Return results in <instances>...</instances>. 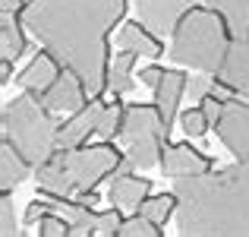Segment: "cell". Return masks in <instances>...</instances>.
<instances>
[{
  "instance_id": "cell-1",
  "label": "cell",
  "mask_w": 249,
  "mask_h": 237,
  "mask_svg": "<svg viewBox=\"0 0 249 237\" xmlns=\"http://www.w3.org/2000/svg\"><path fill=\"white\" fill-rule=\"evenodd\" d=\"M129 0H22L19 22L67 70L82 76L91 98L107 92L110 29L126 16Z\"/></svg>"
},
{
  "instance_id": "cell-2",
  "label": "cell",
  "mask_w": 249,
  "mask_h": 237,
  "mask_svg": "<svg viewBox=\"0 0 249 237\" xmlns=\"http://www.w3.org/2000/svg\"><path fill=\"white\" fill-rule=\"evenodd\" d=\"M174 193L183 237H249V164L177 177Z\"/></svg>"
},
{
  "instance_id": "cell-3",
  "label": "cell",
  "mask_w": 249,
  "mask_h": 237,
  "mask_svg": "<svg viewBox=\"0 0 249 237\" xmlns=\"http://www.w3.org/2000/svg\"><path fill=\"white\" fill-rule=\"evenodd\" d=\"M231 44L233 32L227 19L208 3H196L193 10L183 13L180 22L170 32V60L208 76H221Z\"/></svg>"
},
{
  "instance_id": "cell-4",
  "label": "cell",
  "mask_w": 249,
  "mask_h": 237,
  "mask_svg": "<svg viewBox=\"0 0 249 237\" xmlns=\"http://www.w3.org/2000/svg\"><path fill=\"white\" fill-rule=\"evenodd\" d=\"M57 130L60 123L54 120V111L32 92L10 98L3 104V139H10L32 168L44 164L57 152Z\"/></svg>"
},
{
  "instance_id": "cell-5",
  "label": "cell",
  "mask_w": 249,
  "mask_h": 237,
  "mask_svg": "<svg viewBox=\"0 0 249 237\" xmlns=\"http://www.w3.org/2000/svg\"><path fill=\"white\" fill-rule=\"evenodd\" d=\"M170 127L161 120L158 108L152 104H126V117H123L120 139L126 142V158L136 164V171L161 168V155H164Z\"/></svg>"
},
{
  "instance_id": "cell-6",
  "label": "cell",
  "mask_w": 249,
  "mask_h": 237,
  "mask_svg": "<svg viewBox=\"0 0 249 237\" xmlns=\"http://www.w3.org/2000/svg\"><path fill=\"white\" fill-rule=\"evenodd\" d=\"M54 158L63 164V171L70 174L76 193L82 190H95L101 180H110L126 161V152L114 146V142L101 139L95 146H76V149H57Z\"/></svg>"
},
{
  "instance_id": "cell-7",
  "label": "cell",
  "mask_w": 249,
  "mask_h": 237,
  "mask_svg": "<svg viewBox=\"0 0 249 237\" xmlns=\"http://www.w3.org/2000/svg\"><path fill=\"white\" fill-rule=\"evenodd\" d=\"M214 130H218V139L227 146V152L237 161L249 164V104L243 101L224 104V114L214 123Z\"/></svg>"
},
{
  "instance_id": "cell-8",
  "label": "cell",
  "mask_w": 249,
  "mask_h": 237,
  "mask_svg": "<svg viewBox=\"0 0 249 237\" xmlns=\"http://www.w3.org/2000/svg\"><path fill=\"white\" fill-rule=\"evenodd\" d=\"M104 114V101L101 98H89L79 111L67 117L57 130V149H76V146H85L91 139V133H98V120Z\"/></svg>"
},
{
  "instance_id": "cell-9",
  "label": "cell",
  "mask_w": 249,
  "mask_h": 237,
  "mask_svg": "<svg viewBox=\"0 0 249 237\" xmlns=\"http://www.w3.org/2000/svg\"><path fill=\"white\" fill-rule=\"evenodd\" d=\"M214 161L212 155H205L202 149H196L193 142H167L164 155H161V171L167 177H196V174H205L212 171Z\"/></svg>"
},
{
  "instance_id": "cell-10",
  "label": "cell",
  "mask_w": 249,
  "mask_h": 237,
  "mask_svg": "<svg viewBox=\"0 0 249 237\" xmlns=\"http://www.w3.org/2000/svg\"><path fill=\"white\" fill-rule=\"evenodd\" d=\"M133 171H136V164L126 158V161H123V168L110 177L107 199L114 202V206H120V209H139L142 199H145V196H152V180L133 174Z\"/></svg>"
},
{
  "instance_id": "cell-11",
  "label": "cell",
  "mask_w": 249,
  "mask_h": 237,
  "mask_svg": "<svg viewBox=\"0 0 249 237\" xmlns=\"http://www.w3.org/2000/svg\"><path fill=\"white\" fill-rule=\"evenodd\" d=\"M89 98L91 95H89V85L82 82V76L73 73V70H63V73L57 76V82L41 95V101L48 104L54 114H60V111L73 114V111H79Z\"/></svg>"
},
{
  "instance_id": "cell-12",
  "label": "cell",
  "mask_w": 249,
  "mask_h": 237,
  "mask_svg": "<svg viewBox=\"0 0 249 237\" xmlns=\"http://www.w3.org/2000/svg\"><path fill=\"white\" fill-rule=\"evenodd\" d=\"M196 0H136L139 19L155 32V35H167L186 10H193Z\"/></svg>"
},
{
  "instance_id": "cell-13",
  "label": "cell",
  "mask_w": 249,
  "mask_h": 237,
  "mask_svg": "<svg viewBox=\"0 0 249 237\" xmlns=\"http://www.w3.org/2000/svg\"><path fill=\"white\" fill-rule=\"evenodd\" d=\"M63 70H67V67H63V63L57 60V57L51 54L48 48H44L38 57H32V60H29V67H25L22 73L16 76V82L22 85V92H32V95L41 98L44 92H48L51 85L57 82V76H60Z\"/></svg>"
},
{
  "instance_id": "cell-14",
  "label": "cell",
  "mask_w": 249,
  "mask_h": 237,
  "mask_svg": "<svg viewBox=\"0 0 249 237\" xmlns=\"http://www.w3.org/2000/svg\"><path fill=\"white\" fill-rule=\"evenodd\" d=\"M186 85H189V76L183 70H167L164 79L155 85V108H158L161 120L174 130V120L180 114V101L186 95Z\"/></svg>"
},
{
  "instance_id": "cell-15",
  "label": "cell",
  "mask_w": 249,
  "mask_h": 237,
  "mask_svg": "<svg viewBox=\"0 0 249 237\" xmlns=\"http://www.w3.org/2000/svg\"><path fill=\"white\" fill-rule=\"evenodd\" d=\"M117 44H120L123 51H133V54H139V57H152V60L164 54L161 35H155L142 19H139V22H126V25H123L120 35H117Z\"/></svg>"
},
{
  "instance_id": "cell-16",
  "label": "cell",
  "mask_w": 249,
  "mask_h": 237,
  "mask_svg": "<svg viewBox=\"0 0 249 237\" xmlns=\"http://www.w3.org/2000/svg\"><path fill=\"white\" fill-rule=\"evenodd\" d=\"M221 79L231 82L233 89L249 101V35L246 38H233L231 54H227L224 70H221Z\"/></svg>"
},
{
  "instance_id": "cell-17",
  "label": "cell",
  "mask_w": 249,
  "mask_h": 237,
  "mask_svg": "<svg viewBox=\"0 0 249 237\" xmlns=\"http://www.w3.org/2000/svg\"><path fill=\"white\" fill-rule=\"evenodd\" d=\"M29 168H32L29 158L19 152L10 139H3V146H0V190H3V193H13V190L29 177Z\"/></svg>"
},
{
  "instance_id": "cell-18",
  "label": "cell",
  "mask_w": 249,
  "mask_h": 237,
  "mask_svg": "<svg viewBox=\"0 0 249 237\" xmlns=\"http://www.w3.org/2000/svg\"><path fill=\"white\" fill-rule=\"evenodd\" d=\"M29 51V38H25V25L19 22L16 13H0V57L16 63L19 57Z\"/></svg>"
},
{
  "instance_id": "cell-19",
  "label": "cell",
  "mask_w": 249,
  "mask_h": 237,
  "mask_svg": "<svg viewBox=\"0 0 249 237\" xmlns=\"http://www.w3.org/2000/svg\"><path fill=\"white\" fill-rule=\"evenodd\" d=\"M136 60H139V54L123 51V48H120V54L110 57V63H107V92L110 95H126V92L136 89V79H133Z\"/></svg>"
},
{
  "instance_id": "cell-20",
  "label": "cell",
  "mask_w": 249,
  "mask_h": 237,
  "mask_svg": "<svg viewBox=\"0 0 249 237\" xmlns=\"http://www.w3.org/2000/svg\"><path fill=\"white\" fill-rule=\"evenodd\" d=\"M205 3L227 19L233 38H246L249 35V0H205Z\"/></svg>"
},
{
  "instance_id": "cell-21",
  "label": "cell",
  "mask_w": 249,
  "mask_h": 237,
  "mask_svg": "<svg viewBox=\"0 0 249 237\" xmlns=\"http://www.w3.org/2000/svg\"><path fill=\"white\" fill-rule=\"evenodd\" d=\"M139 215L158 221V225H167L170 215H177V193H152L142 199V206L136 209Z\"/></svg>"
},
{
  "instance_id": "cell-22",
  "label": "cell",
  "mask_w": 249,
  "mask_h": 237,
  "mask_svg": "<svg viewBox=\"0 0 249 237\" xmlns=\"http://www.w3.org/2000/svg\"><path fill=\"white\" fill-rule=\"evenodd\" d=\"M123 117H126V104H123L120 95H117L110 104H104V114H101V120H98V133L95 136L114 142L117 136H120V130H123Z\"/></svg>"
},
{
  "instance_id": "cell-23",
  "label": "cell",
  "mask_w": 249,
  "mask_h": 237,
  "mask_svg": "<svg viewBox=\"0 0 249 237\" xmlns=\"http://www.w3.org/2000/svg\"><path fill=\"white\" fill-rule=\"evenodd\" d=\"M180 127H183V133H186L189 139H202V136L212 130V123H208L202 104H193V108H186V111L180 114Z\"/></svg>"
},
{
  "instance_id": "cell-24",
  "label": "cell",
  "mask_w": 249,
  "mask_h": 237,
  "mask_svg": "<svg viewBox=\"0 0 249 237\" xmlns=\"http://www.w3.org/2000/svg\"><path fill=\"white\" fill-rule=\"evenodd\" d=\"M164 231H161V225L158 221H152V218H145V215H129V218H123V225H120V237H161Z\"/></svg>"
},
{
  "instance_id": "cell-25",
  "label": "cell",
  "mask_w": 249,
  "mask_h": 237,
  "mask_svg": "<svg viewBox=\"0 0 249 237\" xmlns=\"http://www.w3.org/2000/svg\"><path fill=\"white\" fill-rule=\"evenodd\" d=\"M120 225H123V215H120V206H114V202H110V209H101L95 215V234L120 237Z\"/></svg>"
},
{
  "instance_id": "cell-26",
  "label": "cell",
  "mask_w": 249,
  "mask_h": 237,
  "mask_svg": "<svg viewBox=\"0 0 249 237\" xmlns=\"http://www.w3.org/2000/svg\"><path fill=\"white\" fill-rule=\"evenodd\" d=\"M38 234L41 237H67V234H73V221L60 218L57 212H48L41 221H38Z\"/></svg>"
},
{
  "instance_id": "cell-27",
  "label": "cell",
  "mask_w": 249,
  "mask_h": 237,
  "mask_svg": "<svg viewBox=\"0 0 249 237\" xmlns=\"http://www.w3.org/2000/svg\"><path fill=\"white\" fill-rule=\"evenodd\" d=\"M0 234L13 237L16 234V212H13V193L0 196Z\"/></svg>"
},
{
  "instance_id": "cell-28",
  "label": "cell",
  "mask_w": 249,
  "mask_h": 237,
  "mask_svg": "<svg viewBox=\"0 0 249 237\" xmlns=\"http://www.w3.org/2000/svg\"><path fill=\"white\" fill-rule=\"evenodd\" d=\"M212 82L214 79H208V73L205 76H196V79H189V85H186V95H189V101L193 104H202L208 98V92H212Z\"/></svg>"
},
{
  "instance_id": "cell-29",
  "label": "cell",
  "mask_w": 249,
  "mask_h": 237,
  "mask_svg": "<svg viewBox=\"0 0 249 237\" xmlns=\"http://www.w3.org/2000/svg\"><path fill=\"white\" fill-rule=\"evenodd\" d=\"M202 111H205L208 123H212V130H214V123H218V120H221V114H224V104L214 101V98H205V101H202Z\"/></svg>"
},
{
  "instance_id": "cell-30",
  "label": "cell",
  "mask_w": 249,
  "mask_h": 237,
  "mask_svg": "<svg viewBox=\"0 0 249 237\" xmlns=\"http://www.w3.org/2000/svg\"><path fill=\"white\" fill-rule=\"evenodd\" d=\"M164 73H167V70H161L158 67V63H152V67H145V70H142V85H148V89H155V85H158L161 82V79H164Z\"/></svg>"
},
{
  "instance_id": "cell-31",
  "label": "cell",
  "mask_w": 249,
  "mask_h": 237,
  "mask_svg": "<svg viewBox=\"0 0 249 237\" xmlns=\"http://www.w3.org/2000/svg\"><path fill=\"white\" fill-rule=\"evenodd\" d=\"M13 79V60H3L0 57V85H6Z\"/></svg>"
},
{
  "instance_id": "cell-32",
  "label": "cell",
  "mask_w": 249,
  "mask_h": 237,
  "mask_svg": "<svg viewBox=\"0 0 249 237\" xmlns=\"http://www.w3.org/2000/svg\"><path fill=\"white\" fill-rule=\"evenodd\" d=\"M22 6V0H0V13H16Z\"/></svg>"
}]
</instances>
